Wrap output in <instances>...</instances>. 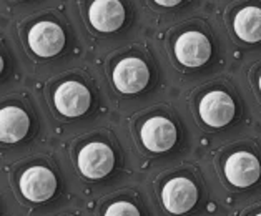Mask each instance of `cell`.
<instances>
[{
	"instance_id": "cell-1",
	"label": "cell",
	"mask_w": 261,
	"mask_h": 216,
	"mask_svg": "<svg viewBox=\"0 0 261 216\" xmlns=\"http://www.w3.org/2000/svg\"><path fill=\"white\" fill-rule=\"evenodd\" d=\"M79 170L90 180H100L107 176L115 167V153L108 145L101 142H92L79 153Z\"/></svg>"
},
{
	"instance_id": "cell-2",
	"label": "cell",
	"mask_w": 261,
	"mask_h": 216,
	"mask_svg": "<svg viewBox=\"0 0 261 216\" xmlns=\"http://www.w3.org/2000/svg\"><path fill=\"white\" fill-rule=\"evenodd\" d=\"M175 55L178 62L185 67H201L212 57V43H210L208 37L203 35L201 32H185V34L178 37L175 43Z\"/></svg>"
},
{
	"instance_id": "cell-3",
	"label": "cell",
	"mask_w": 261,
	"mask_h": 216,
	"mask_svg": "<svg viewBox=\"0 0 261 216\" xmlns=\"http://www.w3.org/2000/svg\"><path fill=\"white\" fill-rule=\"evenodd\" d=\"M150 80V70L142 59L135 57H126L117 63L113 70V84L117 90L132 95L142 92Z\"/></svg>"
},
{
	"instance_id": "cell-4",
	"label": "cell",
	"mask_w": 261,
	"mask_h": 216,
	"mask_svg": "<svg viewBox=\"0 0 261 216\" xmlns=\"http://www.w3.org/2000/svg\"><path fill=\"white\" fill-rule=\"evenodd\" d=\"M90 101L92 97L88 88L79 82H65V84L59 85L54 95L55 108L68 118H75L87 113V110L90 108Z\"/></svg>"
},
{
	"instance_id": "cell-5",
	"label": "cell",
	"mask_w": 261,
	"mask_h": 216,
	"mask_svg": "<svg viewBox=\"0 0 261 216\" xmlns=\"http://www.w3.org/2000/svg\"><path fill=\"white\" fill-rule=\"evenodd\" d=\"M29 45L35 55L48 59L62 52L65 45V34L59 23L39 22L29 32Z\"/></svg>"
},
{
	"instance_id": "cell-6",
	"label": "cell",
	"mask_w": 261,
	"mask_h": 216,
	"mask_svg": "<svg viewBox=\"0 0 261 216\" xmlns=\"http://www.w3.org/2000/svg\"><path fill=\"white\" fill-rule=\"evenodd\" d=\"M196 200H198V190L188 178L176 176L163 186L162 201L165 208L173 214H183L190 211L195 206Z\"/></svg>"
},
{
	"instance_id": "cell-7",
	"label": "cell",
	"mask_w": 261,
	"mask_h": 216,
	"mask_svg": "<svg viewBox=\"0 0 261 216\" xmlns=\"http://www.w3.org/2000/svg\"><path fill=\"white\" fill-rule=\"evenodd\" d=\"M22 195L29 201L42 203L54 196L57 190V178L45 167H30L20 178Z\"/></svg>"
},
{
	"instance_id": "cell-8",
	"label": "cell",
	"mask_w": 261,
	"mask_h": 216,
	"mask_svg": "<svg viewBox=\"0 0 261 216\" xmlns=\"http://www.w3.org/2000/svg\"><path fill=\"white\" fill-rule=\"evenodd\" d=\"M234 101L228 93L215 90L206 93L200 101V117L206 125L221 128L234 118Z\"/></svg>"
},
{
	"instance_id": "cell-9",
	"label": "cell",
	"mask_w": 261,
	"mask_h": 216,
	"mask_svg": "<svg viewBox=\"0 0 261 216\" xmlns=\"http://www.w3.org/2000/svg\"><path fill=\"white\" fill-rule=\"evenodd\" d=\"M225 175L231 185L238 188L251 186L261 176V163L253 153L237 151L225 163Z\"/></svg>"
},
{
	"instance_id": "cell-10",
	"label": "cell",
	"mask_w": 261,
	"mask_h": 216,
	"mask_svg": "<svg viewBox=\"0 0 261 216\" xmlns=\"http://www.w3.org/2000/svg\"><path fill=\"white\" fill-rule=\"evenodd\" d=\"M142 143L153 153L168 151L176 142L175 125L165 117H151L142 125L140 130Z\"/></svg>"
},
{
	"instance_id": "cell-11",
	"label": "cell",
	"mask_w": 261,
	"mask_h": 216,
	"mask_svg": "<svg viewBox=\"0 0 261 216\" xmlns=\"http://www.w3.org/2000/svg\"><path fill=\"white\" fill-rule=\"evenodd\" d=\"M88 18L100 32H115L125 22V9L117 0H97L90 5Z\"/></svg>"
},
{
	"instance_id": "cell-12",
	"label": "cell",
	"mask_w": 261,
	"mask_h": 216,
	"mask_svg": "<svg viewBox=\"0 0 261 216\" xmlns=\"http://www.w3.org/2000/svg\"><path fill=\"white\" fill-rule=\"evenodd\" d=\"M30 126L29 115L18 106H5L0 110V140L4 143H17L27 135Z\"/></svg>"
},
{
	"instance_id": "cell-13",
	"label": "cell",
	"mask_w": 261,
	"mask_h": 216,
	"mask_svg": "<svg viewBox=\"0 0 261 216\" xmlns=\"http://www.w3.org/2000/svg\"><path fill=\"white\" fill-rule=\"evenodd\" d=\"M234 34L246 43L261 42V9L245 7L241 9L233 22Z\"/></svg>"
},
{
	"instance_id": "cell-14",
	"label": "cell",
	"mask_w": 261,
	"mask_h": 216,
	"mask_svg": "<svg viewBox=\"0 0 261 216\" xmlns=\"http://www.w3.org/2000/svg\"><path fill=\"white\" fill-rule=\"evenodd\" d=\"M105 216H140V211L128 201H117L107 208Z\"/></svg>"
},
{
	"instance_id": "cell-15",
	"label": "cell",
	"mask_w": 261,
	"mask_h": 216,
	"mask_svg": "<svg viewBox=\"0 0 261 216\" xmlns=\"http://www.w3.org/2000/svg\"><path fill=\"white\" fill-rule=\"evenodd\" d=\"M155 4H158V5H163V7H173V5L180 4V2H178V0H170V2H165V0H156Z\"/></svg>"
},
{
	"instance_id": "cell-16",
	"label": "cell",
	"mask_w": 261,
	"mask_h": 216,
	"mask_svg": "<svg viewBox=\"0 0 261 216\" xmlns=\"http://www.w3.org/2000/svg\"><path fill=\"white\" fill-rule=\"evenodd\" d=\"M259 90H261V77H259Z\"/></svg>"
},
{
	"instance_id": "cell-17",
	"label": "cell",
	"mask_w": 261,
	"mask_h": 216,
	"mask_svg": "<svg viewBox=\"0 0 261 216\" xmlns=\"http://www.w3.org/2000/svg\"><path fill=\"white\" fill-rule=\"evenodd\" d=\"M256 216H261V213H259V214H256Z\"/></svg>"
}]
</instances>
